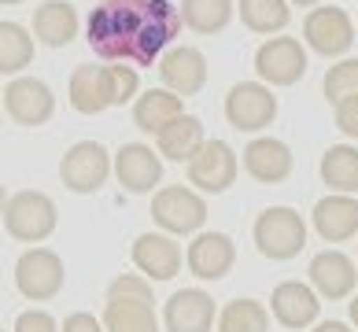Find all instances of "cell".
Listing matches in <instances>:
<instances>
[{"instance_id":"obj_1","label":"cell","mask_w":358,"mask_h":332,"mask_svg":"<svg viewBox=\"0 0 358 332\" xmlns=\"http://www.w3.org/2000/svg\"><path fill=\"white\" fill-rule=\"evenodd\" d=\"M181 34V11L170 0H100L89 11L85 41L108 63L155 66Z\"/></svg>"},{"instance_id":"obj_2","label":"cell","mask_w":358,"mask_h":332,"mask_svg":"<svg viewBox=\"0 0 358 332\" xmlns=\"http://www.w3.org/2000/svg\"><path fill=\"white\" fill-rule=\"evenodd\" d=\"M255 247L270 262H288L307 247V222L296 207H266L255 218Z\"/></svg>"},{"instance_id":"obj_3","label":"cell","mask_w":358,"mask_h":332,"mask_svg":"<svg viewBox=\"0 0 358 332\" xmlns=\"http://www.w3.org/2000/svg\"><path fill=\"white\" fill-rule=\"evenodd\" d=\"M56 225H59V210H56V199L48 192L26 189V192L8 196V207H4L8 236H15L22 244H41L56 233Z\"/></svg>"},{"instance_id":"obj_4","label":"cell","mask_w":358,"mask_h":332,"mask_svg":"<svg viewBox=\"0 0 358 332\" xmlns=\"http://www.w3.org/2000/svg\"><path fill=\"white\" fill-rule=\"evenodd\" d=\"M152 222L166 236H196L207 225V199L189 185H166L152 199Z\"/></svg>"},{"instance_id":"obj_5","label":"cell","mask_w":358,"mask_h":332,"mask_svg":"<svg viewBox=\"0 0 358 332\" xmlns=\"http://www.w3.org/2000/svg\"><path fill=\"white\" fill-rule=\"evenodd\" d=\"M111 178V152L100 140H78L71 144L59 159V181L63 189H71L78 196L100 192Z\"/></svg>"},{"instance_id":"obj_6","label":"cell","mask_w":358,"mask_h":332,"mask_svg":"<svg viewBox=\"0 0 358 332\" xmlns=\"http://www.w3.org/2000/svg\"><path fill=\"white\" fill-rule=\"evenodd\" d=\"M303 45L310 52L325 59H348V52L355 45V22L343 8H333V4H317L307 11L303 19Z\"/></svg>"},{"instance_id":"obj_7","label":"cell","mask_w":358,"mask_h":332,"mask_svg":"<svg viewBox=\"0 0 358 332\" xmlns=\"http://www.w3.org/2000/svg\"><path fill=\"white\" fill-rule=\"evenodd\" d=\"M255 74L270 89H288L307 78V45L299 37H266L255 52Z\"/></svg>"},{"instance_id":"obj_8","label":"cell","mask_w":358,"mask_h":332,"mask_svg":"<svg viewBox=\"0 0 358 332\" xmlns=\"http://www.w3.org/2000/svg\"><path fill=\"white\" fill-rule=\"evenodd\" d=\"M185 170H189V185L200 196H222V192L233 189L236 174H241V159H236V152L225 140L210 137V140H203V148L185 163Z\"/></svg>"},{"instance_id":"obj_9","label":"cell","mask_w":358,"mask_h":332,"mask_svg":"<svg viewBox=\"0 0 358 332\" xmlns=\"http://www.w3.org/2000/svg\"><path fill=\"white\" fill-rule=\"evenodd\" d=\"M63 281H67V270H63V259L52 247H30L15 262V288L30 303L56 299L63 291Z\"/></svg>"},{"instance_id":"obj_10","label":"cell","mask_w":358,"mask_h":332,"mask_svg":"<svg viewBox=\"0 0 358 332\" xmlns=\"http://www.w3.org/2000/svg\"><path fill=\"white\" fill-rule=\"evenodd\" d=\"M225 118L241 133H259V129L273 126V118H277L273 89L262 82H236L225 92Z\"/></svg>"},{"instance_id":"obj_11","label":"cell","mask_w":358,"mask_h":332,"mask_svg":"<svg viewBox=\"0 0 358 332\" xmlns=\"http://www.w3.org/2000/svg\"><path fill=\"white\" fill-rule=\"evenodd\" d=\"M4 111L11 122L19 126H45L52 115H56V96H52L48 82L41 78H11L4 85Z\"/></svg>"},{"instance_id":"obj_12","label":"cell","mask_w":358,"mask_h":332,"mask_svg":"<svg viewBox=\"0 0 358 332\" xmlns=\"http://www.w3.org/2000/svg\"><path fill=\"white\" fill-rule=\"evenodd\" d=\"M159 82L163 89H170L174 96H196L207 85V56L192 45H170L163 52V59L155 63Z\"/></svg>"},{"instance_id":"obj_13","label":"cell","mask_w":358,"mask_h":332,"mask_svg":"<svg viewBox=\"0 0 358 332\" xmlns=\"http://www.w3.org/2000/svg\"><path fill=\"white\" fill-rule=\"evenodd\" d=\"M111 170L118 185L134 196H144V192H155L159 181H163V155L152 152V144H122L111 159Z\"/></svg>"},{"instance_id":"obj_14","label":"cell","mask_w":358,"mask_h":332,"mask_svg":"<svg viewBox=\"0 0 358 332\" xmlns=\"http://www.w3.org/2000/svg\"><path fill=\"white\" fill-rule=\"evenodd\" d=\"M310 288L317 291V299H351L355 288H358V266L351 255H343V251L329 247V251H317V255L310 259Z\"/></svg>"},{"instance_id":"obj_15","label":"cell","mask_w":358,"mask_h":332,"mask_svg":"<svg viewBox=\"0 0 358 332\" xmlns=\"http://www.w3.org/2000/svg\"><path fill=\"white\" fill-rule=\"evenodd\" d=\"M185 266L200 281H222L236 266V244L229 233H196L192 244L185 247Z\"/></svg>"},{"instance_id":"obj_16","label":"cell","mask_w":358,"mask_h":332,"mask_svg":"<svg viewBox=\"0 0 358 332\" xmlns=\"http://www.w3.org/2000/svg\"><path fill=\"white\" fill-rule=\"evenodd\" d=\"M218 322V307L203 288H181L163 307L166 332H210Z\"/></svg>"},{"instance_id":"obj_17","label":"cell","mask_w":358,"mask_h":332,"mask_svg":"<svg viewBox=\"0 0 358 332\" xmlns=\"http://www.w3.org/2000/svg\"><path fill=\"white\" fill-rule=\"evenodd\" d=\"M270 314L285 329H310L317 322V314H322V299L303 281H281L270 296Z\"/></svg>"},{"instance_id":"obj_18","label":"cell","mask_w":358,"mask_h":332,"mask_svg":"<svg viewBox=\"0 0 358 332\" xmlns=\"http://www.w3.org/2000/svg\"><path fill=\"white\" fill-rule=\"evenodd\" d=\"M129 255H134V266L148 281H174L181 273V247L166 233H141Z\"/></svg>"},{"instance_id":"obj_19","label":"cell","mask_w":358,"mask_h":332,"mask_svg":"<svg viewBox=\"0 0 358 332\" xmlns=\"http://www.w3.org/2000/svg\"><path fill=\"white\" fill-rule=\"evenodd\" d=\"M314 233L322 236L325 244H343V240H355L358 236V199L355 196H325L314 203Z\"/></svg>"},{"instance_id":"obj_20","label":"cell","mask_w":358,"mask_h":332,"mask_svg":"<svg viewBox=\"0 0 358 332\" xmlns=\"http://www.w3.org/2000/svg\"><path fill=\"white\" fill-rule=\"evenodd\" d=\"M292 166H296L292 148L285 140H277V137H255L244 148V170H248V178H255L259 185H281V181H288Z\"/></svg>"},{"instance_id":"obj_21","label":"cell","mask_w":358,"mask_h":332,"mask_svg":"<svg viewBox=\"0 0 358 332\" xmlns=\"http://www.w3.org/2000/svg\"><path fill=\"white\" fill-rule=\"evenodd\" d=\"M78 8L71 0H45L34 8V41H41L45 48H67L78 37Z\"/></svg>"},{"instance_id":"obj_22","label":"cell","mask_w":358,"mask_h":332,"mask_svg":"<svg viewBox=\"0 0 358 332\" xmlns=\"http://www.w3.org/2000/svg\"><path fill=\"white\" fill-rule=\"evenodd\" d=\"M185 115V100L174 96L170 89H148V92H141V96L134 100V126L141 133H148V137H159L174 118Z\"/></svg>"},{"instance_id":"obj_23","label":"cell","mask_w":358,"mask_h":332,"mask_svg":"<svg viewBox=\"0 0 358 332\" xmlns=\"http://www.w3.org/2000/svg\"><path fill=\"white\" fill-rule=\"evenodd\" d=\"M67 96H71V108H74L78 115H103V111L111 108V96H108V74H103V66L78 63L74 71H71Z\"/></svg>"},{"instance_id":"obj_24","label":"cell","mask_w":358,"mask_h":332,"mask_svg":"<svg viewBox=\"0 0 358 332\" xmlns=\"http://www.w3.org/2000/svg\"><path fill=\"white\" fill-rule=\"evenodd\" d=\"M100 325L103 332H159V317L152 310V303H144V299L108 296Z\"/></svg>"},{"instance_id":"obj_25","label":"cell","mask_w":358,"mask_h":332,"mask_svg":"<svg viewBox=\"0 0 358 332\" xmlns=\"http://www.w3.org/2000/svg\"><path fill=\"white\" fill-rule=\"evenodd\" d=\"M203 122L196 115H181L174 118L163 133L155 137V152L163 159H174V163H189V159L203 148Z\"/></svg>"},{"instance_id":"obj_26","label":"cell","mask_w":358,"mask_h":332,"mask_svg":"<svg viewBox=\"0 0 358 332\" xmlns=\"http://www.w3.org/2000/svg\"><path fill=\"white\" fill-rule=\"evenodd\" d=\"M181 26L200 37H215L236 15V0H181Z\"/></svg>"},{"instance_id":"obj_27","label":"cell","mask_w":358,"mask_h":332,"mask_svg":"<svg viewBox=\"0 0 358 332\" xmlns=\"http://www.w3.org/2000/svg\"><path fill=\"white\" fill-rule=\"evenodd\" d=\"M317 170H322V181L333 192H340V196L358 192V148L355 144H333V148H325Z\"/></svg>"},{"instance_id":"obj_28","label":"cell","mask_w":358,"mask_h":332,"mask_svg":"<svg viewBox=\"0 0 358 332\" xmlns=\"http://www.w3.org/2000/svg\"><path fill=\"white\" fill-rule=\"evenodd\" d=\"M34 34L22 22L0 19V78H15L34 63Z\"/></svg>"},{"instance_id":"obj_29","label":"cell","mask_w":358,"mask_h":332,"mask_svg":"<svg viewBox=\"0 0 358 332\" xmlns=\"http://www.w3.org/2000/svg\"><path fill=\"white\" fill-rule=\"evenodd\" d=\"M236 15L251 34L270 37V34H281L292 22V8L288 0H236Z\"/></svg>"},{"instance_id":"obj_30","label":"cell","mask_w":358,"mask_h":332,"mask_svg":"<svg viewBox=\"0 0 358 332\" xmlns=\"http://www.w3.org/2000/svg\"><path fill=\"white\" fill-rule=\"evenodd\" d=\"M218 332H270V310L259 299H233L218 314Z\"/></svg>"},{"instance_id":"obj_31","label":"cell","mask_w":358,"mask_h":332,"mask_svg":"<svg viewBox=\"0 0 358 332\" xmlns=\"http://www.w3.org/2000/svg\"><path fill=\"white\" fill-rule=\"evenodd\" d=\"M322 89H325L329 103H340V100H348V96H358V59H336L325 71Z\"/></svg>"},{"instance_id":"obj_32","label":"cell","mask_w":358,"mask_h":332,"mask_svg":"<svg viewBox=\"0 0 358 332\" xmlns=\"http://www.w3.org/2000/svg\"><path fill=\"white\" fill-rule=\"evenodd\" d=\"M103 74H108L111 108H122V103L137 100V92H141V74H137V66H129V63H108V66H103Z\"/></svg>"},{"instance_id":"obj_33","label":"cell","mask_w":358,"mask_h":332,"mask_svg":"<svg viewBox=\"0 0 358 332\" xmlns=\"http://www.w3.org/2000/svg\"><path fill=\"white\" fill-rule=\"evenodd\" d=\"M108 296H122V299H144V303H155L152 299V281L144 273H122L108 284Z\"/></svg>"},{"instance_id":"obj_34","label":"cell","mask_w":358,"mask_h":332,"mask_svg":"<svg viewBox=\"0 0 358 332\" xmlns=\"http://www.w3.org/2000/svg\"><path fill=\"white\" fill-rule=\"evenodd\" d=\"M11 332H59V325L48 310H22L15 317V329Z\"/></svg>"},{"instance_id":"obj_35","label":"cell","mask_w":358,"mask_h":332,"mask_svg":"<svg viewBox=\"0 0 358 332\" xmlns=\"http://www.w3.org/2000/svg\"><path fill=\"white\" fill-rule=\"evenodd\" d=\"M336 129L343 137L358 140V96H348V100L336 103Z\"/></svg>"},{"instance_id":"obj_36","label":"cell","mask_w":358,"mask_h":332,"mask_svg":"<svg viewBox=\"0 0 358 332\" xmlns=\"http://www.w3.org/2000/svg\"><path fill=\"white\" fill-rule=\"evenodd\" d=\"M59 332H103V325H100V317L78 310V314H71V317H63V329H59Z\"/></svg>"},{"instance_id":"obj_37","label":"cell","mask_w":358,"mask_h":332,"mask_svg":"<svg viewBox=\"0 0 358 332\" xmlns=\"http://www.w3.org/2000/svg\"><path fill=\"white\" fill-rule=\"evenodd\" d=\"M314 332H351V325L348 322H317Z\"/></svg>"},{"instance_id":"obj_38","label":"cell","mask_w":358,"mask_h":332,"mask_svg":"<svg viewBox=\"0 0 358 332\" xmlns=\"http://www.w3.org/2000/svg\"><path fill=\"white\" fill-rule=\"evenodd\" d=\"M348 314H351V325L358 329V296H351V303H348Z\"/></svg>"},{"instance_id":"obj_39","label":"cell","mask_w":358,"mask_h":332,"mask_svg":"<svg viewBox=\"0 0 358 332\" xmlns=\"http://www.w3.org/2000/svg\"><path fill=\"white\" fill-rule=\"evenodd\" d=\"M288 4H296V8H317L322 0H288Z\"/></svg>"},{"instance_id":"obj_40","label":"cell","mask_w":358,"mask_h":332,"mask_svg":"<svg viewBox=\"0 0 358 332\" xmlns=\"http://www.w3.org/2000/svg\"><path fill=\"white\" fill-rule=\"evenodd\" d=\"M4 207H8V192H4V185H0V218H4Z\"/></svg>"},{"instance_id":"obj_41","label":"cell","mask_w":358,"mask_h":332,"mask_svg":"<svg viewBox=\"0 0 358 332\" xmlns=\"http://www.w3.org/2000/svg\"><path fill=\"white\" fill-rule=\"evenodd\" d=\"M0 4H4V8H11V4H26V0H0Z\"/></svg>"},{"instance_id":"obj_42","label":"cell","mask_w":358,"mask_h":332,"mask_svg":"<svg viewBox=\"0 0 358 332\" xmlns=\"http://www.w3.org/2000/svg\"><path fill=\"white\" fill-rule=\"evenodd\" d=\"M0 122H4V108H0Z\"/></svg>"},{"instance_id":"obj_43","label":"cell","mask_w":358,"mask_h":332,"mask_svg":"<svg viewBox=\"0 0 358 332\" xmlns=\"http://www.w3.org/2000/svg\"><path fill=\"white\" fill-rule=\"evenodd\" d=\"M0 332H4V329H0Z\"/></svg>"}]
</instances>
